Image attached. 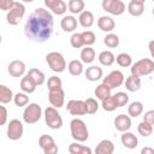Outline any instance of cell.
Instances as JSON below:
<instances>
[{"label": "cell", "mask_w": 154, "mask_h": 154, "mask_svg": "<svg viewBox=\"0 0 154 154\" xmlns=\"http://www.w3.org/2000/svg\"><path fill=\"white\" fill-rule=\"evenodd\" d=\"M97 26L101 31L103 32H111L114 26H116V23L113 20L112 17H108V16H101L99 19H97Z\"/></svg>", "instance_id": "cell-20"}, {"label": "cell", "mask_w": 154, "mask_h": 154, "mask_svg": "<svg viewBox=\"0 0 154 154\" xmlns=\"http://www.w3.org/2000/svg\"><path fill=\"white\" fill-rule=\"evenodd\" d=\"M13 5H14V1H12V0H1L0 1V8L2 11H7L8 12L13 7Z\"/></svg>", "instance_id": "cell-46"}, {"label": "cell", "mask_w": 154, "mask_h": 154, "mask_svg": "<svg viewBox=\"0 0 154 154\" xmlns=\"http://www.w3.org/2000/svg\"><path fill=\"white\" fill-rule=\"evenodd\" d=\"M45 122L46 125L53 130H58L63 126V118L57 108L53 106H48L45 109Z\"/></svg>", "instance_id": "cell-5"}, {"label": "cell", "mask_w": 154, "mask_h": 154, "mask_svg": "<svg viewBox=\"0 0 154 154\" xmlns=\"http://www.w3.org/2000/svg\"><path fill=\"white\" fill-rule=\"evenodd\" d=\"M143 122H146V123H148V124L154 126V109H149V111H147L144 113Z\"/></svg>", "instance_id": "cell-45"}, {"label": "cell", "mask_w": 154, "mask_h": 154, "mask_svg": "<svg viewBox=\"0 0 154 154\" xmlns=\"http://www.w3.org/2000/svg\"><path fill=\"white\" fill-rule=\"evenodd\" d=\"M114 153V144L111 140H102L100 141L94 150V154H113Z\"/></svg>", "instance_id": "cell-17"}, {"label": "cell", "mask_w": 154, "mask_h": 154, "mask_svg": "<svg viewBox=\"0 0 154 154\" xmlns=\"http://www.w3.org/2000/svg\"><path fill=\"white\" fill-rule=\"evenodd\" d=\"M103 43H105L108 48H116V47H118V45H119V37H118V35L109 32V34H107V35L105 36Z\"/></svg>", "instance_id": "cell-39"}, {"label": "cell", "mask_w": 154, "mask_h": 154, "mask_svg": "<svg viewBox=\"0 0 154 154\" xmlns=\"http://www.w3.org/2000/svg\"><path fill=\"white\" fill-rule=\"evenodd\" d=\"M53 28L54 20L52 13L43 7H37L29 16L24 25V34L30 41L42 43L51 38Z\"/></svg>", "instance_id": "cell-1"}, {"label": "cell", "mask_w": 154, "mask_h": 154, "mask_svg": "<svg viewBox=\"0 0 154 154\" xmlns=\"http://www.w3.org/2000/svg\"><path fill=\"white\" fill-rule=\"evenodd\" d=\"M120 141H122V144L128 148V149H135L137 146H138V140L136 137V135H134L132 132H123V135L120 136Z\"/></svg>", "instance_id": "cell-18"}, {"label": "cell", "mask_w": 154, "mask_h": 154, "mask_svg": "<svg viewBox=\"0 0 154 154\" xmlns=\"http://www.w3.org/2000/svg\"><path fill=\"white\" fill-rule=\"evenodd\" d=\"M34 82H35V84L37 85V87H40V85H42L43 83H45V81H46V77H45V73L41 71V70H38V69H36V67H32V69H30L29 70V72L26 73Z\"/></svg>", "instance_id": "cell-26"}, {"label": "cell", "mask_w": 154, "mask_h": 154, "mask_svg": "<svg viewBox=\"0 0 154 154\" xmlns=\"http://www.w3.org/2000/svg\"><path fill=\"white\" fill-rule=\"evenodd\" d=\"M23 132H24V126L20 120H18V119L10 120V123L7 125V131H6L8 140L17 141L23 136Z\"/></svg>", "instance_id": "cell-8"}, {"label": "cell", "mask_w": 154, "mask_h": 154, "mask_svg": "<svg viewBox=\"0 0 154 154\" xmlns=\"http://www.w3.org/2000/svg\"><path fill=\"white\" fill-rule=\"evenodd\" d=\"M131 75L136 77H142V76H148L154 72V60L143 58L135 64L131 65Z\"/></svg>", "instance_id": "cell-3"}, {"label": "cell", "mask_w": 154, "mask_h": 154, "mask_svg": "<svg viewBox=\"0 0 154 154\" xmlns=\"http://www.w3.org/2000/svg\"><path fill=\"white\" fill-rule=\"evenodd\" d=\"M143 112V103L141 101H134L128 106V116L136 118Z\"/></svg>", "instance_id": "cell-30"}, {"label": "cell", "mask_w": 154, "mask_h": 154, "mask_svg": "<svg viewBox=\"0 0 154 154\" xmlns=\"http://www.w3.org/2000/svg\"><path fill=\"white\" fill-rule=\"evenodd\" d=\"M69 153L70 154H93V150L88 146L79 144L78 142H73L69 146Z\"/></svg>", "instance_id": "cell-27"}, {"label": "cell", "mask_w": 154, "mask_h": 154, "mask_svg": "<svg viewBox=\"0 0 154 154\" xmlns=\"http://www.w3.org/2000/svg\"><path fill=\"white\" fill-rule=\"evenodd\" d=\"M48 100H49V103L51 106H53L54 108H60L64 106V102H65V93L61 89H58V90H53V91H49L48 94Z\"/></svg>", "instance_id": "cell-15"}, {"label": "cell", "mask_w": 154, "mask_h": 154, "mask_svg": "<svg viewBox=\"0 0 154 154\" xmlns=\"http://www.w3.org/2000/svg\"><path fill=\"white\" fill-rule=\"evenodd\" d=\"M114 126L120 132H126L131 128V117L126 114H118L114 118Z\"/></svg>", "instance_id": "cell-16"}, {"label": "cell", "mask_w": 154, "mask_h": 154, "mask_svg": "<svg viewBox=\"0 0 154 154\" xmlns=\"http://www.w3.org/2000/svg\"><path fill=\"white\" fill-rule=\"evenodd\" d=\"M85 102V107H87V114H95L99 109V103L93 97H88L87 100H84Z\"/></svg>", "instance_id": "cell-41"}, {"label": "cell", "mask_w": 154, "mask_h": 154, "mask_svg": "<svg viewBox=\"0 0 154 154\" xmlns=\"http://www.w3.org/2000/svg\"><path fill=\"white\" fill-rule=\"evenodd\" d=\"M95 60V51L91 47H85L81 51V61L84 64H91Z\"/></svg>", "instance_id": "cell-31"}, {"label": "cell", "mask_w": 154, "mask_h": 154, "mask_svg": "<svg viewBox=\"0 0 154 154\" xmlns=\"http://www.w3.org/2000/svg\"><path fill=\"white\" fill-rule=\"evenodd\" d=\"M70 43L73 48H82L84 46L83 42V37H82V32H73L70 37Z\"/></svg>", "instance_id": "cell-42"}, {"label": "cell", "mask_w": 154, "mask_h": 154, "mask_svg": "<svg viewBox=\"0 0 154 154\" xmlns=\"http://www.w3.org/2000/svg\"><path fill=\"white\" fill-rule=\"evenodd\" d=\"M137 131H138V134L141 136L148 137V136H150L153 134V125H150V124H148V123H146V122L142 120L138 124V126H137Z\"/></svg>", "instance_id": "cell-38"}, {"label": "cell", "mask_w": 154, "mask_h": 154, "mask_svg": "<svg viewBox=\"0 0 154 154\" xmlns=\"http://www.w3.org/2000/svg\"><path fill=\"white\" fill-rule=\"evenodd\" d=\"M111 88L109 87H107L106 84H103V83H101V84H99L96 88H95V96L99 99V100H105L106 97H108V96H111Z\"/></svg>", "instance_id": "cell-34"}, {"label": "cell", "mask_w": 154, "mask_h": 154, "mask_svg": "<svg viewBox=\"0 0 154 154\" xmlns=\"http://www.w3.org/2000/svg\"><path fill=\"white\" fill-rule=\"evenodd\" d=\"M78 23H79L81 26L87 28V29L90 28V26H93V24H94V14L90 11L84 10L79 14V17H78Z\"/></svg>", "instance_id": "cell-23"}, {"label": "cell", "mask_w": 154, "mask_h": 154, "mask_svg": "<svg viewBox=\"0 0 154 154\" xmlns=\"http://www.w3.org/2000/svg\"><path fill=\"white\" fill-rule=\"evenodd\" d=\"M45 5L52 11V13L58 16H61L67 11V5L63 0H45Z\"/></svg>", "instance_id": "cell-13"}, {"label": "cell", "mask_w": 154, "mask_h": 154, "mask_svg": "<svg viewBox=\"0 0 154 154\" xmlns=\"http://www.w3.org/2000/svg\"><path fill=\"white\" fill-rule=\"evenodd\" d=\"M46 63L54 72H64L66 69V61L61 53L59 52H51L46 55Z\"/></svg>", "instance_id": "cell-4"}, {"label": "cell", "mask_w": 154, "mask_h": 154, "mask_svg": "<svg viewBox=\"0 0 154 154\" xmlns=\"http://www.w3.org/2000/svg\"><path fill=\"white\" fill-rule=\"evenodd\" d=\"M0 125H5L7 122V109L5 106H0Z\"/></svg>", "instance_id": "cell-47"}, {"label": "cell", "mask_w": 154, "mask_h": 154, "mask_svg": "<svg viewBox=\"0 0 154 154\" xmlns=\"http://www.w3.org/2000/svg\"><path fill=\"white\" fill-rule=\"evenodd\" d=\"M114 99H116V102L118 105V107H124L129 103V95L124 91H118L114 95Z\"/></svg>", "instance_id": "cell-43"}, {"label": "cell", "mask_w": 154, "mask_h": 154, "mask_svg": "<svg viewBox=\"0 0 154 154\" xmlns=\"http://www.w3.org/2000/svg\"><path fill=\"white\" fill-rule=\"evenodd\" d=\"M37 85L35 84V82L28 76L25 75L24 77H22V81H20V89L23 90V93L25 94H31L36 90Z\"/></svg>", "instance_id": "cell-25"}, {"label": "cell", "mask_w": 154, "mask_h": 154, "mask_svg": "<svg viewBox=\"0 0 154 154\" xmlns=\"http://www.w3.org/2000/svg\"><path fill=\"white\" fill-rule=\"evenodd\" d=\"M148 48H149V53H150L152 58L154 59V40L149 41V43H148Z\"/></svg>", "instance_id": "cell-49"}, {"label": "cell", "mask_w": 154, "mask_h": 154, "mask_svg": "<svg viewBox=\"0 0 154 154\" xmlns=\"http://www.w3.org/2000/svg\"><path fill=\"white\" fill-rule=\"evenodd\" d=\"M47 88H48L49 91L61 89L63 88V82H61L60 77H58V76H51L48 78V81H47Z\"/></svg>", "instance_id": "cell-37"}, {"label": "cell", "mask_w": 154, "mask_h": 154, "mask_svg": "<svg viewBox=\"0 0 154 154\" xmlns=\"http://www.w3.org/2000/svg\"><path fill=\"white\" fill-rule=\"evenodd\" d=\"M102 83L106 84L107 87H109L111 89L118 88V87H120L124 83V75L119 70H113L106 77H103Z\"/></svg>", "instance_id": "cell-11"}, {"label": "cell", "mask_w": 154, "mask_h": 154, "mask_svg": "<svg viewBox=\"0 0 154 154\" xmlns=\"http://www.w3.org/2000/svg\"><path fill=\"white\" fill-rule=\"evenodd\" d=\"M66 109L72 116L87 114V107H85V102L83 100H70L66 105Z\"/></svg>", "instance_id": "cell-12"}, {"label": "cell", "mask_w": 154, "mask_h": 154, "mask_svg": "<svg viewBox=\"0 0 154 154\" xmlns=\"http://www.w3.org/2000/svg\"><path fill=\"white\" fill-rule=\"evenodd\" d=\"M71 136L76 142H85L89 138V131L85 123L79 118H73L70 122Z\"/></svg>", "instance_id": "cell-2"}, {"label": "cell", "mask_w": 154, "mask_h": 154, "mask_svg": "<svg viewBox=\"0 0 154 154\" xmlns=\"http://www.w3.org/2000/svg\"><path fill=\"white\" fill-rule=\"evenodd\" d=\"M13 97H14V95H13L12 90H11L8 87L1 84V85H0V102H1L2 105L8 103V102H11V101L13 100Z\"/></svg>", "instance_id": "cell-33"}, {"label": "cell", "mask_w": 154, "mask_h": 154, "mask_svg": "<svg viewBox=\"0 0 154 154\" xmlns=\"http://www.w3.org/2000/svg\"><path fill=\"white\" fill-rule=\"evenodd\" d=\"M85 4L83 0H70L67 4V8L72 14H81L84 11Z\"/></svg>", "instance_id": "cell-29"}, {"label": "cell", "mask_w": 154, "mask_h": 154, "mask_svg": "<svg viewBox=\"0 0 154 154\" xmlns=\"http://www.w3.org/2000/svg\"><path fill=\"white\" fill-rule=\"evenodd\" d=\"M38 146L43 150L45 154H58L59 148L55 143L54 138L49 135H41L38 138Z\"/></svg>", "instance_id": "cell-10"}, {"label": "cell", "mask_w": 154, "mask_h": 154, "mask_svg": "<svg viewBox=\"0 0 154 154\" xmlns=\"http://www.w3.org/2000/svg\"><path fill=\"white\" fill-rule=\"evenodd\" d=\"M116 61L119 66L122 67H129L132 65V58L130 54L128 53H119L117 57H116Z\"/></svg>", "instance_id": "cell-35"}, {"label": "cell", "mask_w": 154, "mask_h": 154, "mask_svg": "<svg viewBox=\"0 0 154 154\" xmlns=\"http://www.w3.org/2000/svg\"><path fill=\"white\" fill-rule=\"evenodd\" d=\"M141 77H136V76H129L126 79H125V88L128 91H131V93H135L137 90H140L141 88Z\"/></svg>", "instance_id": "cell-24"}, {"label": "cell", "mask_w": 154, "mask_h": 154, "mask_svg": "<svg viewBox=\"0 0 154 154\" xmlns=\"http://www.w3.org/2000/svg\"><path fill=\"white\" fill-rule=\"evenodd\" d=\"M102 75H103L102 69L96 65H91V66L87 67V70H85V77L90 82H96V81L101 79Z\"/></svg>", "instance_id": "cell-22"}, {"label": "cell", "mask_w": 154, "mask_h": 154, "mask_svg": "<svg viewBox=\"0 0 154 154\" xmlns=\"http://www.w3.org/2000/svg\"><path fill=\"white\" fill-rule=\"evenodd\" d=\"M67 70L72 76H81L83 73V63L79 60H71L67 65Z\"/></svg>", "instance_id": "cell-32"}, {"label": "cell", "mask_w": 154, "mask_h": 154, "mask_svg": "<svg viewBox=\"0 0 154 154\" xmlns=\"http://www.w3.org/2000/svg\"><path fill=\"white\" fill-rule=\"evenodd\" d=\"M102 8L113 16H120L125 11V4L122 0H103Z\"/></svg>", "instance_id": "cell-9"}, {"label": "cell", "mask_w": 154, "mask_h": 154, "mask_svg": "<svg viewBox=\"0 0 154 154\" xmlns=\"http://www.w3.org/2000/svg\"><path fill=\"white\" fill-rule=\"evenodd\" d=\"M24 14H25V6H24V4L14 1L13 7L7 12V16H6L7 23L10 25H18L19 22L23 19Z\"/></svg>", "instance_id": "cell-7"}, {"label": "cell", "mask_w": 154, "mask_h": 154, "mask_svg": "<svg viewBox=\"0 0 154 154\" xmlns=\"http://www.w3.org/2000/svg\"><path fill=\"white\" fill-rule=\"evenodd\" d=\"M60 26L65 32H73L77 29V19L73 16H65L60 22Z\"/></svg>", "instance_id": "cell-21"}, {"label": "cell", "mask_w": 154, "mask_h": 154, "mask_svg": "<svg viewBox=\"0 0 154 154\" xmlns=\"http://www.w3.org/2000/svg\"><path fill=\"white\" fill-rule=\"evenodd\" d=\"M13 102L18 107H24L29 103V96L25 93H17L13 97Z\"/></svg>", "instance_id": "cell-40"}, {"label": "cell", "mask_w": 154, "mask_h": 154, "mask_svg": "<svg viewBox=\"0 0 154 154\" xmlns=\"http://www.w3.org/2000/svg\"><path fill=\"white\" fill-rule=\"evenodd\" d=\"M82 37H83V42H84V46L85 47H90L95 40H96V36L95 34L91 31V30H85L82 32Z\"/></svg>", "instance_id": "cell-44"}, {"label": "cell", "mask_w": 154, "mask_h": 154, "mask_svg": "<svg viewBox=\"0 0 154 154\" xmlns=\"http://www.w3.org/2000/svg\"><path fill=\"white\" fill-rule=\"evenodd\" d=\"M25 69H26V66H25L24 61H22V60H13L7 66V71H8L10 76L16 77V78H19V77L24 76Z\"/></svg>", "instance_id": "cell-14"}, {"label": "cell", "mask_w": 154, "mask_h": 154, "mask_svg": "<svg viewBox=\"0 0 154 154\" xmlns=\"http://www.w3.org/2000/svg\"><path fill=\"white\" fill-rule=\"evenodd\" d=\"M152 13H153V16H154V7H153V11H152Z\"/></svg>", "instance_id": "cell-50"}, {"label": "cell", "mask_w": 154, "mask_h": 154, "mask_svg": "<svg viewBox=\"0 0 154 154\" xmlns=\"http://www.w3.org/2000/svg\"><path fill=\"white\" fill-rule=\"evenodd\" d=\"M42 117V109L38 103H29L23 112V120L26 124H35L37 123Z\"/></svg>", "instance_id": "cell-6"}, {"label": "cell", "mask_w": 154, "mask_h": 154, "mask_svg": "<svg viewBox=\"0 0 154 154\" xmlns=\"http://www.w3.org/2000/svg\"><path fill=\"white\" fill-rule=\"evenodd\" d=\"M97 59H99L100 64L103 65V66H111L116 61V57H114V54L111 51H102L99 54Z\"/></svg>", "instance_id": "cell-28"}, {"label": "cell", "mask_w": 154, "mask_h": 154, "mask_svg": "<svg viewBox=\"0 0 154 154\" xmlns=\"http://www.w3.org/2000/svg\"><path fill=\"white\" fill-rule=\"evenodd\" d=\"M141 154H154V148H152V147H143L141 149Z\"/></svg>", "instance_id": "cell-48"}, {"label": "cell", "mask_w": 154, "mask_h": 154, "mask_svg": "<svg viewBox=\"0 0 154 154\" xmlns=\"http://www.w3.org/2000/svg\"><path fill=\"white\" fill-rule=\"evenodd\" d=\"M128 12L134 17H140L144 12L143 0H131L128 5Z\"/></svg>", "instance_id": "cell-19"}, {"label": "cell", "mask_w": 154, "mask_h": 154, "mask_svg": "<svg viewBox=\"0 0 154 154\" xmlns=\"http://www.w3.org/2000/svg\"><path fill=\"white\" fill-rule=\"evenodd\" d=\"M101 106H102V108L106 112H112V111H114V109L118 108V105H117L116 99H114L113 95H111V96L106 97L105 100H102L101 101Z\"/></svg>", "instance_id": "cell-36"}]
</instances>
